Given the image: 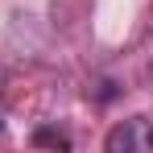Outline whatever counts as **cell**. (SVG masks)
<instances>
[{
  "label": "cell",
  "instance_id": "obj_1",
  "mask_svg": "<svg viewBox=\"0 0 153 153\" xmlns=\"http://www.w3.org/2000/svg\"><path fill=\"white\" fill-rule=\"evenodd\" d=\"M137 145V124L128 120V124H116L108 132V153H120V149H132Z\"/></svg>",
  "mask_w": 153,
  "mask_h": 153
},
{
  "label": "cell",
  "instance_id": "obj_3",
  "mask_svg": "<svg viewBox=\"0 0 153 153\" xmlns=\"http://www.w3.org/2000/svg\"><path fill=\"white\" fill-rule=\"evenodd\" d=\"M145 145H149V149H153V128H149V132H145Z\"/></svg>",
  "mask_w": 153,
  "mask_h": 153
},
{
  "label": "cell",
  "instance_id": "obj_2",
  "mask_svg": "<svg viewBox=\"0 0 153 153\" xmlns=\"http://www.w3.org/2000/svg\"><path fill=\"white\" fill-rule=\"evenodd\" d=\"M33 145L37 149H71V137L58 132V128H37L33 132Z\"/></svg>",
  "mask_w": 153,
  "mask_h": 153
}]
</instances>
